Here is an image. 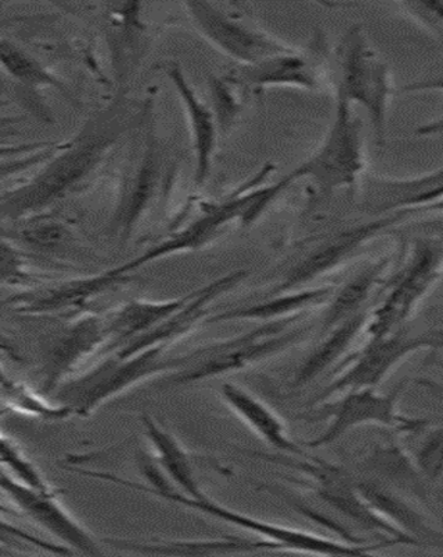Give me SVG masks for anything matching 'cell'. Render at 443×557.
Returning <instances> with one entry per match:
<instances>
[{
  "mask_svg": "<svg viewBox=\"0 0 443 557\" xmlns=\"http://www.w3.org/2000/svg\"><path fill=\"white\" fill-rule=\"evenodd\" d=\"M119 100L97 113L62 154L28 184L2 195V215L12 221L41 214L48 207L76 194L110 156L113 147L141 121L130 103Z\"/></svg>",
  "mask_w": 443,
  "mask_h": 557,
  "instance_id": "obj_1",
  "label": "cell"
},
{
  "mask_svg": "<svg viewBox=\"0 0 443 557\" xmlns=\"http://www.w3.org/2000/svg\"><path fill=\"white\" fill-rule=\"evenodd\" d=\"M443 278V245L430 236L403 239L395 265L369 312L367 338L385 337L406 329Z\"/></svg>",
  "mask_w": 443,
  "mask_h": 557,
  "instance_id": "obj_2",
  "label": "cell"
},
{
  "mask_svg": "<svg viewBox=\"0 0 443 557\" xmlns=\"http://www.w3.org/2000/svg\"><path fill=\"white\" fill-rule=\"evenodd\" d=\"M91 475L92 478H97V480L116 483V485L130 487V490L161 497V499L187 507V509L204 512L205 516L213 517L215 520L224 521L226 524L239 527L241 530L258 535L261 539H264V541L270 542V544L277 546L278 549L302 552V554L318 556L357 557L371 555L379 549L398 546L395 541L387 540L367 544V542L364 541L327 539V536L314 534V532L290 529V527L254 519V517L219 505V503L211 499L210 496H205L204 499H193V497L186 496L183 493L177 492L174 486H170L169 482H166V478L155 486H147L132 481L123 480V478L119 476L103 474V472L92 471Z\"/></svg>",
  "mask_w": 443,
  "mask_h": 557,
  "instance_id": "obj_3",
  "label": "cell"
},
{
  "mask_svg": "<svg viewBox=\"0 0 443 557\" xmlns=\"http://www.w3.org/2000/svg\"><path fill=\"white\" fill-rule=\"evenodd\" d=\"M334 96L363 108L378 147L385 146L389 108L396 88L392 69L360 24L344 33L334 52Z\"/></svg>",
  "mask_w": 443,
  "mask_h": 557,
  "instance_id": "obj_4",
  "label": "cell"
},
{
  "mask_svg": "<svg viewBox=\"0 0 443 557\" xmlns=\"http://www.w3.org/2000/svg\"><path fill=\"white\" fill-rule=\"evenodd\" d=\"M334 101L333 122L322 145L284 180L292 185L307 177L321 196L331 197L343 190L356 197L360 194L367 166L363 123L352 103L341 96H334Z\"/></svg>",
  "mask_w": 443,
  "mask_h": 557,
  "instance_id": "obj_5",
  "label": "cell"
},
{
  "mask_svg": "<svg viewBox=\"0 0 443 557\" xmlns=\"http://www.w3.org/2000/svg\"><path fill=\"white\" fill-rule=\"evenodd\" d=\"M302 317L303 314H300L265 322L248 333L195 349L191 352V362L180 371L172 373L162 386H186L208 381L224 374L244 371L265 359L277 357L302 342L307 334L308 330L304 327L288 330Z\"/></svg>",
  "mask_w": 443,
  "mask_h": 557,
  "instance_id": "obj_6",
  "label": "cell"
},
{
  "mask_svg": "<svg viewBox=\"0 0 443 557\" xmlns=\"http://www.w3.org/2000/svg\"><path fill=\"white\" fill-rule=\"evenodd\" d=\"M410 379L405 377L391 392L377 388H358L341 394L338 399H327L305 421H328V426L318 437L305 443L312 448L333 445L339 438L363 426H381L402 436H412L426 429L432 419L407 417L398 409L401 398L407 391ZM318 407V406H317Z\"/></svg>",
  "mask_w": 443,
  "mask_h": 557,
  "instance_id": "obj_7",
  "label": "cell"
},
{
  "mask_svg": "<svg viewBox=\"0 0 443 557\" xmlns=\"http://www.w3.org/2000/svg\"><path fill=\"white\" fill-rule=\"evenodd\" d=\"M442 348L443 325L420 334L402 329L385 337L368 338L360 349L338 364L333 381L315 397L313 406L358 388H377L413 355Z\"/></svg>",
  "mask_w": 443,
  "mask_h": 557,
  "instance_id": "obj_8",
  "label": "cell"
},
{
  "mask_svg": "<svg viewBox=\"0 0 443 557\" xmlns=\"http://www.w3.org/2000/svg\"><path fill=\"white\" fill-rule=\"evenodd\" d=\"M253 455L299 471L303 475L302 480H299L303 486L358 529L379 535L382 540L395 541L398 545L416 546L415 542L408 540L371 509L358 492L356 480H353L341 466L308 456L300 460V457L294 456H273L264 453H253Z\"/></svg>",
  "mask_w": 443,
  "mask_h": 557,
  "instance_id": "obj_9",
  "label": "cell"
},
{
  "mask_svg": "<svg viewBox=\"0 0 443 557\" xmlns=\"http://www.w3.org/2000/svg\"><path fill=\"white\" fill-rule=\"evenodd\" d=\"M166 347L167 345H157L147 348L130 358H119L116 355V358L92 369L86 376L68 383L58 398L71 406L77 416H91L107 399L119 396L137 383L167 371H180L191 362V352L183 357H166Z\"/></svg>",
  "mask_w": 443,
  "mask_h": 557,
  "instance_id": "obj_10",
  "label": "cell"
},
{
  "mask_svg": "<svg viewBox=\"0 0 443 557\" xmlns=\"http://www.w3.org/2000/svg\"><path fill=\"white\" fill-rule=\"evenodd\" d=\"M416 215L420 214L417 211H398V213L374 216L366 223L354 224L329 235L284 274L270 295L277 297V295L294 293V290L304 289L314 281L327 277L344 268L379 236L393 233L398 225L407 224V221Z\"/></svg>",
  "mask_w": 443,
  "mask_h": 557,
  "instance_id": "obj_11",
  "label": "cell"
},
{
  "mask_svg": "<svg viewBox=\"0 0 443 557\" xmlns=\"http://www.w3.org/2000/svg\"><path fill=\"white\" fill-rule=\"evenodd\" d=\"M273 171V165H265L253 180L245 182L233 194L225 197L224 200L206 205L203 213L191 221L183 230H180L179 233L155 245L154 248L148 249L145 253L129 261V263L110 270L111 273L127 275L131 271L142 268V265L165 258V256L204 248V246L218 238L233 221L243 224L251 205L257 199L260 185L263 184L264 180H267Z\"/></svg>",
  "mask_w": 443,
  "mask_h": 557,
  "instance_id": "obj_12",
  "label": "cell"
},
{
  "mask_svg": "<svg viewBox=\"0 0 443 557\" xmlns=\"http://www.w3.org/2000/svg\"><path fill=\"white\" fill-rule=\"evenodd\" d=\"M185 7L201 36L240 66L255 65L295 49L216 4L189 2Z\"/></svg>",
  "mask_w": 443,
  "mask_h": 557,
  "instance_id": "obj_13",
  "label": "cell"
},
{
  "mask_svg": "<svg viewBox=\"0 0 443 557\" xmlns=\"http://www.w3.org/2000/svg\"><path fill=\"white\" fill-rule=\"evenodd\" d=\"M2 490L18 510L42 527L49 534L56 536L68 548L87 556H100L102 550L80 522L58 502V492H38L31 490L16 478L2 472Z\"/></svg>",
  "mask_w": 443,
  "mask_h": 557,
  "instance_id": "obj_14",
  "label": "cell"
},
{
  "mask_svg": "<svg viewBox=\"0 0 443 557\" xmlns=\"http://www.w3.org/2000/svg\"><path fill=\"white\" fill-rule=\"evenodd\" d=\"M248 275L249 271H233V273L226 274L203 288L193 290L183 307L172 314L170 318H167L164 323L151 330V332L142 334L140 337L131 339L130 343L123 345L119 352H117V357L130 358L132 355L144 351L147 348L157 347V345H169L176 342V339L183 337V335L193 332L200 323L205 324V320L208 319L206 317H208L215 300L238 287L239 284L248 278Z\"/></svg>",
  "mask_w": 443,
  "mask_h": 557,
  "instance_id": "obj_15",
  "label": "cell"
},
{
  "mask_svg": "<svg viewBox=\"0 0 443 557\" xmlns=\"http://www.w3.org/2000/svg\"><path fill=\"white\" fill-rule=\"evenodd\" d=\"M356 486L371 509L416 546L443 548V532L431 524L420 503L366 478H358Z\"/></svg>",
  "mask_w": 443,
  "mask_h": 557,
  "instance_id": "obj_16",
  "label": "cell"
},
{
  "mask_svg": "<svg viewBox=\"0 0 443 557\" xmlns=\"http://www.w3.org/2000/svg\"><path fill=\"white\" fill-rule=\"evenodd\" d=\"M358 470L362 472V478L402 493L420 503L421 506L428 505L430 483L418 471L410 451L402 443L393 438L377 443L362 458Z\"/></svg>",
  "mask_w": 443,
  "mask_h": 557,
  "instance_id": "obj_17",
  "label": "cell"
},
{
  "mask_svg": "<svg viewBox=\"0 0 443 557\" xmlns=\"http://www.w3.org/2000/svg\"><path fill=\"white\" fill-rule=\"evenodd\" d=\"M162 152L154 137H147L145 150L142 152L139 165H137L130 180L126 181L122 199L113 216V233L119 238L121 244L129 240L132 231L142 219L152 200L155 199L157 187L161 185Z\"/></svg>",
  "mask_w": 443,
  "mask_h": 557,
  "instance_id": "obj_18",
  "label": "cell"
},
{
  "mask_svg": "<svg viewBox=\"0 0 443 557\" xmlns=\"http://www.w3.org/2000/svg\"><path fill=\"white\" fill-rule=\"evenodd\" d=\"M110 342L106 323L100 318L88 317L78 320L65 332L59 334L47 352L46 382L43 394H49L65 381L68 373L78 367L98 348Z\"/></svg>",
  "mask_w": 443,
  "mask_h": 557,
  "instance_id": "obj_19",
  "label": "cell"
},
{
  "mask_svg": "<svg viewBox=\"0 0 443 557\" xmlns=\"http://www.w3.org/2000/svg\"><path fill=\"white\" fill-rule=\"evenodd\" d=\"M397 256V253H396ZM395 255H385L369 261L364 268L349 278L341 288L334 290L329 299L322 319V333L346 320L368 312L376 305L379 294L385 285L389 274L395 265Z\"/></svg>",
  "mask_w": 443,
  "mask_h": 557,
  "instance_id": "obj_20",
  "label": "cell"
},
{
  "mask_svg": "<svg viewBox=\"0 0 443 557\" xmlns=\"http://www.w3.org/2000/svg\"><path fill=\"white\" fill-rule=\"evenodd\" d=\"M236 86L264 90L267 87H298L318 90L322 86L321 72L312 57L298 49L283 55L265 59L255 65L239 66L228 78Z\"/></svg>",
  "mask_w": 443,
  "mask_h": 557,
  "instance_id": "obj_21",
  "label": "cell"
},
{
  "mask_svg": "<svg viewBox=\"0 0 443 557\" xmlns=\"http://www.w3.org/2000/svg\"><path fill=\"white\" fill-rule=\"evenodd\" d=\"M165 75L174 83L176 91L179 92L181 102H183L187 116H189L195 154L194 182L197 187L204 186L211 174V168H213L216 140H218V122H216L214 111L197 97L179 63H167Z\"/></svg>",
  "mask_w": 443,
  "mask_h": 557,
  "instance_id": "obj_22",
  "label": "cell"
},
{
  "mask_svg": "<svg viewBox=\"0 0 443 557\" xmlns=\"http://www.w3.org/2000/svg\"><path fill=\"white\" fill-rule=\"evenodd\" d=\"M127 275H115L106 271L97 277L66 281L55 287L16 295L9 302L13 310L29 314L61 313L63 310L81 308L84 305L96 298L97 295L105 293L106 289L123 283Z\"/></svg>",
  "mask_w": 443,
  "mask_h": 557,
  "instance_id": "obj_23",
  "label": "cell"
},
{
  "mask_svg": "<svg viewBox=\"0 0 443 557\" xmlns=\"http://www.w3.org/2000/svg\"><path fill=\"white\" fill-rule=\"evenodd\" d=\"M220 396L226 406L270 447L288 456L305 457L307 453L290 437L288 428L278 413L253 394L235 383H224Z\"/></svg>",
  "mask_w": 443,
  "mask_h": 557,
  "instance_id": "obj_24",
  "label": "cell"
},
{
  "mask_svg": "<svg viewBox=\"0 0 443 557\" xmlns=\"http://www.w3.org/2000/svg\"><path fill=\"white\" fill-rule=\"evenodd\" d=\"M333 293V287H329V285L327 287L294 290V293L277 295L273 299L251 305V307L214 314V317L205 320V324L238 322V320L274 322V320L300 317V314H304L305 310L329 302Z\"/></svg>",
  "mask_w": 443,
  "mask_h": 557,
  "instance_id": "obj_25",
  "label": "cell"
},
{
  "mask_svg": "<svg viewBox=\"0 0 443 557\" xmlns=\"http://www.w3.org/2000/svg\"><path fill=\"white\" fill-rule=\"evenodd\" d=\"M191 294V293H190ZM190 294L185 297L166 302H147V300H131L125 305L119 312L113 314L106 323L107 335H110V348L123 347L131 339L151 332L164 323L167 318L176 313L189 300Z\"/></svg>",
  "mask_w": 443,
  "mask_h": 557,
  "instance_id": "obj_26",
  "label": "cell"
},
{
  "mask_svg": "<svg viewBox=\"0 0 443 557\" xmlns=\"http://www.w3.org/2000/svg\"><path fill=\"white\" fill-rule=\"evenodd\" d=\"M142 423H144L148 441L155 448L157 462L169 481L174 482L183 495L193 499H204L206 495L197 481L193 462L186 448L154 418L142 416Z\"/></svg>",
  "mask_w": 443,
  "mask_h": 557,
  "instance_id": "obj_27",
  "label": "cell"
},
{
  "mask_svg": "<svg viewBox=\"0 0 443 557\" xmlns=\"http://www.w3.org/2000/svg\"><path fill=\"white\" fill-rule=\"evenodd\" d=\"M369 312L357 314L352 319L346 320L342 324L337 325L328 333H325V338L317 348L314 349L308 358L295 372L293 379V387H303L305 384L312 383L322 373L327 372L328 369L339 364V361H343L344 355L351 349L354 342H356L358 335L364 334L366 330L367 320Z\"/></svg>",
  "mask_w": 443,
  "mask_h": 557,
  "instance_id": "obj_28",
  "label": "cell"
},
{
  "mask_svg": "<svg viewBox=\"0 0 443 557\" xmlns=\"http://www.w3.org/2000/svg\"><path fill=\"white\" fill-rule=\"evenodd\" d=\"M106 544L123 550L139 552L144 555L166 556H211L245 554L258 549H278L267 541H248L239 539L208 541H174V542H132L105 540Z\"/></svg>",
  "mask_w": 443,
  "mask_h": 557,
  "instance_id": "obj_29",
  "label": "cell"
},
{
  "mask_svg": "<svg viewBox=\"0 0 443 557\" xmlns=\"http://www.w3.org/2000/svg\"><path fill=\"white\" fill-rule=\"evenodd\" d=\"M2 398L4 406L14 412L23 413V416L46 419V421H62L72 416L73 408L67 404H53L47 401L46 398L26 384L13 381L2 373Z\"/></svg>",
  "mask_w": 443,
  "mask_h": 557,
  "instance_id": "obj_30",
  "label": "cell"
},
{
  "mask_svg": "<svg viewBox=\"0 0 443 557\" xmlns=\"http://www.w3.org/2000/svg\"><path fill=\"white\" fill-rule=\"evenodd\" d=\"M0 55H2L0 59H2L4 71L20 83L29 87H55L59 91L71 97L65 83L51 75L37 59L28 55L26 51L14 46L13 42L3 39Z\"/></svg>",
  "mask_w": 443,
  "mask_h": 557,
  "instance_id": "obj_31",
  "label": "cell"
},
{
  "mask_svg": "<svg viewBox=\"0 0 443 557\" xmlns=\"http://www.w3.org/2000/svg\"><path fill=\"white\" fill-rule=\"evenodd\" d=\"M26 220L16 231V238L29 248L56 253L72 245L71 230L55 216L38 214Z\"/></svg>",
  "mask_w": 443,
  "mask_h": 557,
  "instance_id": "obj_32",
  "label": "cell"
},
{
  "mask_svg": "<svg viewBox=\"0 0 443 557\" xmlns=\"http://www.w3.org/2000/svg\"><path fill=\"white\" fill-rule=\"evenodd\" d=\"M416 435L420 438L408 451L426 481L435 483L443 476V423L432 421Z\"/></svg>",
  "mask_w": 443,
  "mask_h": 557,
  "instance_id": "obj_33",
  "label": "cell"
},
{
  "mask_svg": "<svg viewBox=\"0 0 443 557\" xmlns=\"http://www.w3.org/2000/svg\"><path fill=\"white\" fill-rule=\"evenodd\" d=\"M2 462L10 468V471L23 485L38 492H53L41 471L24 455L22 448L4 436L2 437Z\"/></svg>",
  "mask_w": 443,
  "mask_h": 557,
  "instance_id": "obj_34",
  "label": "cell"
},
{
  "mask_svg": "<svg viewBox=\"0 0 443 557\" xmlns=\"http://www.w3.org/2000/svg\"><path fill=\"white\" fill-rule=\"evenodd\" d=\"M397 8L443 47V2H403Z\"/></svg>",
  "mask_w": 443,
  "mask_h": 557,
  "instance_id": "obj_35",
  "label": "cell"
},
{
  "mask_svg": "<svg viewBox=\"0 0 443 557\" xmlns=\"http://www.w3.org/2000/svg\"><path fill=\"white\" fill-rule=\"evenodd\" d=\"M229 82L213 77L211 91H213L214 113L220 131H226L238 115L240 103L235 98Z\"/></svg>",
  "mask_w": 443,
  "mask_h": 557,
  "instance_id": "obj_36",
  "label": "cell"
},
{
  "mask_svg": "<svg viewBox=\"0 0 443 557\" xmlns=\"http://www.w3.org/2000/svg\"><path fill=\"white\" fill-rule=\"evenodd\" d=\"M2 281L10 285H17L29 281L26 265L23 263L22 255L13 245L2 244Z\"/></svg>",
  "mask_w": 443,
  "mask_h": 557,
  "instance_id": "obj_37",
  "label": "cell"
},
{
  "mask_svg": "<svg viewBox=\"0 0 443 557\" xmlns=\"http://www.w3.org/2000/svg\"><path fill=\"white\" fill-rule=\"evenodd\" d=\"M402 94H418V92H443V73L441 75L422 78V81L413 82L407 86L402 87Z\"/></svg>",
  "mask_w": 443,
  "mask_h": 557,
  "instance_id": "obj_38",
  "label": "cell"
},
{
  "mask_svg": "<svg viewBox=\"0 0 443 557\" xmlns=\"http://www.w3.org/2000/svg\"><path fill=\"white\" fill-rule=\"evenodd\" d=\"M440 367L443 369V361L438 362ZM417 386L425 388V391L430 394L431 397L438 399V401L443 403V383L436 382L434 379L430 377H418L416 379Z\"/></svg>",
  "mask_w": 443,
  "mask_h": 557,
  "instance_id": "obj_39",
  "label": "cell"
},
{
  "mask_svg": "<svg viewBox=\"0 0 443 557\" xmlns=\"http://www.w3.org/2000/svg\"><path fill=\"white\" fill-rule=\"evenodd\" d=\"M442 496H443V493H442Z\"/></svg>",
  "mask_w": 443,
  "mask_h": 557,
  "instance_id": "obj_40",
  "label": "cell"
}]
</instances>
